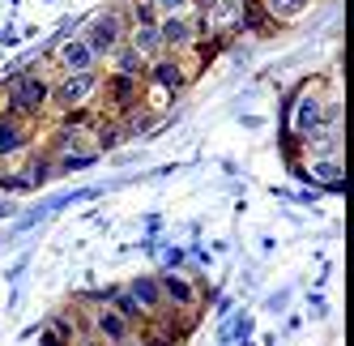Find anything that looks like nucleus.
Instances as JSON below:
<instances>
[{"instance_id":"obj_1","label":"nucleus","mask_w":354,"mask_h":346,"mask_svg":"<svg viewBox=\"0 0 354 346\" xmlns=\"http://www.w3.org/2000/svg\"><path fill=\"white\" fill-rule=\"evenodd\" d=\"M124 35H129V17H124V9H98L90 21H86V30L82 39L94 47V56L107 64V56L115 52V47L124 43Z\"/></svg>"},{"instance_id":"obj_4","label":"nucleus","mask_w":354,"mask_h":346,"mask_svg":"<svg viewBox=\"0 0 354 346\" xmlns=\"http://www.w3.org/2000/svg\"><path fill=\"white\" fill-rule=\"evenodd\" d=\"M124 43H129L137 56L154 60V56L162 52V39H158V21H145V26H129V35H124Z\"/></svg>"},{"instance_id":"obj_3","label":"nucleus","mask_w":354,"mask_h":346,"mask_svg":"<svg viewBox=\"0 0 354 346\" xmlns=\"http://www.w3.org/2000/svg\"><path fill=\"white\" fill-rule=\"evenodd\" d=\"M257 5L265 9V17L273 21V26L282 30V26H290V21H299L303 13H308L312 0H257Z\"/></svg>"},{"instance_id":"obj_5","label":"nucleus","mask_w":354,"mask_h":346,"mask_svg":"<svg viewBox=\"0 0 354 346\" xmlns=\"http://www.w3.org/2000/svg\"><path fill=\"white\" fill-rule=\"evenodd\" d=\"M154 9L158 13H184V9H192V0H154Z\"/></svg>"},{"instance_id":"obj_2","label":"nucleus","mask_w":354,"mask_h":346,"mask_svg":"<svg viewBox=\"0 0 354 346\" xmlns=\"http://www.w3.org/2000/svg\"><path fill=\"white\" fill-rule=\"evenodd\" d=\"M52 64H56V73H98V69H103V60L94 56V47L82 35L64 39L56 52H52Z\"/></svg>"}]
</instances>
